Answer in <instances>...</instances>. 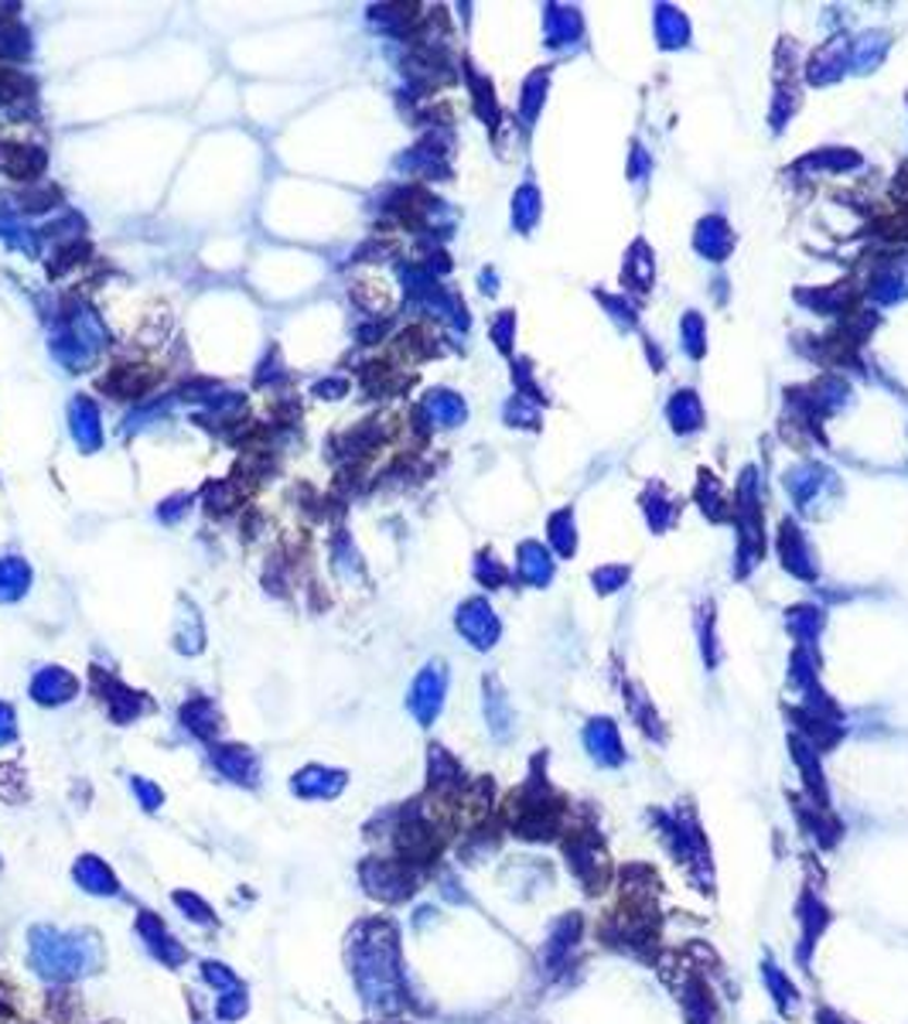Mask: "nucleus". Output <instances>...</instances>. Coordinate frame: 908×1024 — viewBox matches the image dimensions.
I'll return each instance as SVG.
<instances>
[{"label": "nucleus", "instance_id": "nucleus-12", "mask_svg": "<svg viewBox=\"0 0 908 1024\" xmlns=\"http://www.w3.org/2000/svg\"><path fill=\"white\" fill-rule=\"evenodd\" d=\"M202 977H206V984H209L215 994L233 990V987H242V984H239V977H236V973H233L226 963H212V960H206V963H202Z\"/></svg>", "mask_w": 908, "mask_h": 1024}, {"label": "nucleus", "instance_id": "nucleus-15", "mask_svg": "<svg viewBox=\"0 0 908 1024\" xmlns=\"http://www.w3.org/2000/svg\"><path fill=\"white\" fill-rule=\"evenodd\" d=\"M14 735H17V727H14V711H11L8 703H0V745L14 741Z\"/></svg>", "mask_w": 908, "mask_h": 1024}, {"label": "nucleus", "instance_id": "nucleus-14", "mask_svg": "<svg viewBox=\"0 0 908 1024\" xmlns=\"http://www.w3.org/2000/svg\"><path fill=\"white\" fill-rule=\"evenodd\" d=\"M130 789H134V796L140 799V807H144L147 813H154V810L161 807V802H164V792H161L158 786L147 783V778H134Z\"/></svg>", "mask_w": 908, "mask_h": 1024}, {"label": "nucleus", "instance_id": "nucleus-10", "mask_svg": "<svg viewBox=\"0 0 908 1024\" xmlns=\"http://www.w3.org/2000/svg\"><path fill=\"white\" fill-rule=\"evenodd\" d=\"M247 1008H250V1001H247V990H242V987L215 994V1017L219 1021H226V1024L239 1021L242 1014H247Z\"/></svg>", "mask_w": 908, "mask_h": 1024}, {"label": "nucleus", "instance_id": "nucleus-1", "mask_svg": "<svg viewBox=\"0 0 908 1024\" xmlns=\"http://www.w3.org/2000/svg\"><path fill=\"white\" fill-rule=\"evenodd\" d=\"M349 960L365 1004L380 1011H393L403 1004L400 946L397 929L389 922L383 919L362 922L349 939Z\"/></svg>", "mask_w": 908, "mask_h": 1024}, {"label": "nucleus", "instance_id": "nucleus-3", "mask_svg": "<svg viewBox=\"0 0 908 1024\" xmlns=\"http://www.w3.org/2000/svg\"><path fill=\"white\" fill-rule=\"evenodd\" d=\"M359 877L365 891L380 901H403L416 888V867L407 861H389V858H370L359 867Z\"/></svg>", "mask_w": 908, "mask_h": 1024}, {"label": "nucleus", "instance_id": "nucleus-7", "mask_svg": "<svg viewBox=\"0 0 908 1024\" xmlns=\"http://www.w3.org/2000/svg\"><path fill=\"white\" fill-rule=\"evenodd\" d=\"M212 762L226 778H233L236 786H257L260 778V762L257 754L239 748V745H226V748H212Z\"/></svg>", "mask_w": 908, "mask_h": 1024}, {"label": "nucleus", "instance_id": "nucleus-4", "mask_svg": "<svg viewBox=\"0 0 908 1024\" xmlns=\"http://www.w3.org/2000/svg\"><path fill=\"white\" fill-rule=\"evenodd\" d=\"M137 933H140V939L147 942V949H151V957H154V960H161L164 966L178 970V966L188 960L185 946H182L175 936H171V933L164 929V922H161L158 915H151V912H140V919H137Z\"/></svg>", "mask_w": 908, "mask_h": 1024}, {"label": "nucleus", "instance_id": "nucleus-6", "mask_svg": "<svg viewBox=\"0 0 908 1024\" xmlns=\"http://www.w3.org/2000/svg\"><path fill=\"white\" fill-rule=\"evenodd\" d=\"M72 877H76V885L86 891V895H100V898H113L120 895V882L116 874L110 871L107 861H100L96 853H83V858L72 864Z\"/></svg>", "mask_w": 908, "mask_h": 1024}, {"label": "nucleus", "instance_id": "nucleus-5", "mask_svg": "<svg viewBox=\"0 0 908 1024\" xmlns=\"http://www.w3.org/2000/svg\"><path fill=\"white\" fill-rule=\"evenodd\" d=\"M341 789H346V772H335L325 765H308L290 783V792L301 799H335Z\"/></svg>", "mask_w": 908, "mask_h": 1024}, {"label": "nucleus", "instance_id": "nucleus-2", "mask_svg": "<svg viewBox=\"0 0 908 1024\" xmlns=\"http://www.w3.org/2000/svg\"><path fill=\"white\" fill-rule=\"evenodd\" d=\"M32 966L41 973L45 981H76L86 977L96 966H100V946H96L92 936H79V933H62L52 929V925H38L32 929Z\"/></svg>", "mask_w": 908, "mask_h": 1024}, {"label": "nucleus", "instance_id": "nucleus-11", "mask_svg": "<svg viewBox=\"0 0 908 1024\" xmlns=\"http://www.w3.org/2000/svg\"><path fill=\"white\" fill-rule=\"evenodd\" d=\"M175 906H178L191 922H199V925H212V922H215L212 909H209L206 901L195 895V891H175Z\"/></svg>", "mask_w": 908, "mask_h": 1024}, {"label": "nucleus", "instance_id": "nucleus-8", "mask_svg": "<svg viewBox=\"0 0 908 1024\" xmlns=\"http://www.w3.org/2000/svg\"><path fill=\"white\" fill-rule=\"evenodd\" d=\"M76 676H69L65 670H41L32 683V697L38 703H65L72 694H76Z\"/></svg>", "mask_w": 908, "mask_h": 1024}, {"label": "nucleus", "instance_id": "nucleus-13", "mask_svg": "<svg viewBox=\"0 0 908 1024\" xmlns=\"http://www.w3.org/2000/svg\"><path fill=\"white\" fill-rule=\"evenodd\" d=\"M24 567L21 564H0V598H14L24 584Z\"/></svg>", "mask_w": 908, "mask_h": 1024}, {"label": "nucleus", "instance_id": "nucleus-9", "mask_svg": "<svg viewBox=\"0 0 908 1024\" xmlns=\"http://www.w3.org/2000/svg\"><path fill=\"white\" fill-rule=\"evenodd\" d=\"M182 717H185V727H191L199 738H212L215 730H219V714L212 711V703H209V700H195V703H188L185 711H182Z\"/></svg>", "mask_w": 908, "mask_h": 1024}]
</instances>
